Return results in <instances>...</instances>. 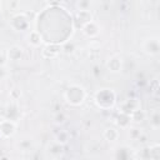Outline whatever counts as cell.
Masks as SVG:
<instances>
[{"label":"cell","instance_id":"1","mask_svg":"<svg viewBox=\"0 0 160 160\" xmlns=\"http://www.w3.org/2000/svg\"><path fill=\"white\" fill-rule=\"evenodd\" d=\"M85 98V92L84 90L80 88V86H71L66 91V99L69 102L74 104V105H78L80 104Z\"/></svg>","mask_w":160,"mask_h":160},{"label":"cell","instance_id":"2","mask_svg":"<svg viewBox=\"0 0 160 160\" xmlns=\"http://www.w3.org/2000/svg\"><path fill=\"white\" fill-rule=\"evenodd\" d=\"M114 100H115L114 94L106 89L98 92V95H96V101H98L99 106H101V108H110L114 104Z\"/></svg>","mask_w":160,"mask_h":160},{"label":"cell","instance_id":"3","mask_svg":"<svg viewBox=\"0 0 160 160\" xmlns=\"http://www.w3.org/2000/svg\"><path fill=\"white\" fill-rule=\"evenodd\" d=\"M14 130H15V126L12 122L10 121H2L0 124V132L4 135V136H10L14 134Z\"/></svg>","mask_w":160,"mask_h":160},{"label":"cell","instance_id":"4","mask_svg":"<svg viewBox=\"0 0 160 160\" xmlns=\"http://www.w3.org/2000/svg\"><path fill=\"white\" fill-rule=\"evenodd\" d=\"M20 56H21V48H19V46H12V48L9 50V58H10L11 60H18Z\"/></svg>","mask_w":160,"mask_h":160},{"label":"cell","instance_id":"5","mask_svg":"<svg viewBox=\"0 0 160 160\" xmlns=\"http://www.w3.org/2000/svg\"><path fill=\"white\" fill-rule=\"evenodd\" d=\"M84 31L88 35H95V34H98V28L95 26V24L92 21H90L86 25H84Z\"/></svg>","mask_w":160,"mask_h":160},{"label":"cell","instance_id":"6","mask_svg":"<svg viewBox=\"0 0 160 160\" xmlns=\"http://www.w3.org/2000/svg\"><path fill=\"white\" fill-rule=\"evenodd\" d=\"M104 136L108 139V140H116V138H118V131L116 130H114V129H106L105 130V132H104Z\"/></svg>","mask_w":160,"mask_h":160},{"label":"cell","instance_id":"7","mask_svg":"<svg viewBox=\"0 0 160 160\" xmlns=\"http://www.w3.org/2000/svg\"><path fill=\"white\" fill-rule=\"evenodd\" d=\"M29 41L32 44V45H39L41 42L40 40V35L36 32V31H32L30 35H29Z\"/></svg>","mask_w":160,"mask_h":160},{"label":"cell","instance_id":"8","mask_svg":"<svg viewBox=\"0 0 160 160\" xmlns=\"http://www.w3.org/2000/svg\"><path fill=\"white\" fill-rule=\"evenodd\" d=\"M144 112L141 111V110H138V109H135L132 112H131V118H132V120H135V121H141L142 119H144Z\"/></svg>","mask_w":160,"mask_h":160},{"label":"cell","instance_id":"9","mask_svg":"<svg viewBox=\"0 0 160 160\" xmlns=\"http://www.w3.org/2000/svg\"><path fill=\"white\" fill-rule=\"evenodd\" d=\"M109 68L112 70V71H118L120 69V60L118 59H111L109 61Z\"/></svg>","mask_w":160,"mask_h":160},{"label":"cell","instance_id":"10","mask_svg":"<svg viewBox=\"0 0 160 160\" xmlns=\"http://www.w3.org/2000/svg\"><path fill=\"white\" fill-rule=\"evenodd\" d=\"M149 150H150V154H149L150 158L152 160H159V155H158V152H159V145H155V146L150 148Z\"/></svg>","mask_w":160,"mask_h":160},{"label":"cell","instance_id":"11","mask_svg":"<svg viewBox=\"0 0 160 160\" xmlns=\"http://www.w3.org/2000/svg\"><path fill=\"white\" fill-rule=\"evenodd\" d=\"M56 140H58L59 142H61V144L66 142V141H68V134H66V132H64V131L59 132V134L56 135Z\"/></svg>","mask_w":160,"mask_h":160},{"label":"cell","instance_id":"12","mask_svg":"<svg viewBox=\"0 0 160 160\" xmlns=\"http://www.w3.org/2000/svg\"><path fill=\"white\" fill-rule=\"evenodd\" d=\"M55 119H56V120H55L56 124H62L64 120H65V116H64V114H58Z\"/></svg>","mask_w":160,"mask_h":160},{"label":"cell","instance_id":"13","mask_svg":"<svg viewBox=\"0 0 160 160\" xmlns=\"http://www.w3.org/2000/svg\"><path fill=\"white\" fill-rule=\"evenodd\" d=\"M158 118H159V115H158V114H155V115H154V120H152L154 126H159V120H158Z\"/></svg>","mask_w":160,"mask_h":160},{"label":"cell","instance_id":"14","mask_svg":"<svg viewBox=\"0 0 160 160\" xmlns=\"http://www.w3.org/2000/svg\"><path fill=\"white\" fill-rule=\"evenodd\" d=\"M78 5L81 8V6H88L89 5V2H78Z\"/></svg>","mask_w":160,"mask_h":160}]
</instances>
